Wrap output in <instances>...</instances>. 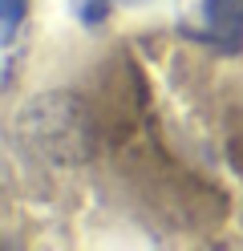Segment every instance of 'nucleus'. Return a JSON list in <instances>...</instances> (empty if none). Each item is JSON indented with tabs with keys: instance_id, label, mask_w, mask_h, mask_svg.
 I'll list each match as a JSON object with an SVG mask.
<instances>
[{
	"instance_id": "obj_1",
	"label": "nucleus",
	"mask_w": 243,
	"mask_h": 251,
	"mask_svg": "<svg viewBox=\"0 0 243 251\" xmlns=\"http://www.w3.org/2000/svg\"><path fill=\"white\" fill-rule=\"evenodd\" d=\"M21 138L57 162H81L89 154V126L77 98H41L21 114Z\"/></svg>"
},
{
	"instance_id": "obj_2",
	"label": "nucleus",
	"mask_w": 243,
	"mask_h": 251,
	"mask_svg": "<svg viewBox=\"0 0 243 251\" xmlns=\"http://www.w3.org/2000/svg\"><path fill=\"white\" fill-rule=\"evenodd\" d=\"M16 21H21V0H8V21H4V28H8V33L16 28Z\"/></svg>"
}]
</instances>
